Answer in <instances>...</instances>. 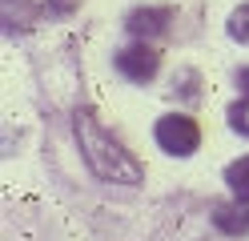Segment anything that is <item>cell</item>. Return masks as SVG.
<instances>
[{"mask_svg":"<svg viewBox=\"0 0 249 241\" xmlns=\"http://www.w3.org/2000/svg\"><path fill=\"white\" fill-rule=\"evenodd\" d=\"M76 141H81L85 165L97 173L101 181H113V185H141L145 181V165L124 149L121 137L108 133V125L92 109L76 112Z\"/></svg>","mask_w":249,"mask_h":241,"instance_id":"1","label":"cell"},{"mask_svg":"<svg viewBox=\"0 0 249 241\" xmlns=\"http://www.w3.org/2000/svg\"><path fill=\"white\" fill-rule=\"evenodd\" d=\"M157 145L165 153H173V157H189L197 153V145H201V129L193 117H185V112H169V117L157 121Z\"/></svg>","mask_w":249,"mask_h":241,"instance_id":"2","label":"cell"},{"mask_svg":"<svg viewBox=\"0 0 249 241\" xmlns=\"http://www.w3.org/2000/svg\"><path fill=\"white\" fill-rule=\"evenodd\" d=\"M157 64H161V56H157V48H149V44H129V48L117 53V69L129 76L133 85L153 80V76H157Z\"/></svg>","mask_w":249,"mask_h":241,"instance_id":"3","label":"cell"},{"mask_svg":"<svg viewBox=\"0 0 249 241\" xmlns=\"http://www.w3.org/2000/svg\"><path fill=\"white\" fill-rule=\"evenodd\" d=\"M169 20H173L169 8H133L124 16V28H129L133 37H157V32H165Z\"/></svg>","mask_w":249,"mask_h":241,"instance_id":"4","label":"cell"},{"mask_svg":"<svg viewBox=\"0 0 249 241\" xmlns=\"http://www.w3.org/2000/svg\"><path fill=\"white\" fill-rule=\"evenodd\" d=\"M241 205L245 201H237V205H213V225L221 233H229V237H241L249 229V213H245Z\"/></svg>","mask_w":249,"mask_h":241,"instance_id":"5","label":"cell"},{"mask_svg":"<svg viewBox=\"0 0 249 241\" xmlns=\"http://www.w3.org/2000/svg\"><path fill=\"white\" fill-rule=\"evenodd\" d=\"M225 185L233 189V197H237V201H249V157L233 161V165L225 169Z\"/></svg>","mask_w":249,"mask_h":241,"instance_id":"6","label":"cell"},{"mask_svg":"<svg viewBox=\"0 0 249 241\" xmlns=\"http://www.w3.org/2000/svg\"><path fill=\"white\" fill-rule=\"evenodd\" d=\"M229 37L237 40V44H249V4L233 8V16H229Z\"/></svg>","mask_w":249,"mask_h":241,"instance_id":"7","label":"cell"},{"mask_svg":"<svg viewBox=\"0 0 249 241\" xmlns=\"http://www.w3.org/2000/svg\"><path fill=\"white\" fill-rule=\"evenodd\" d=\"M229 125L237 129V133L249 137V96H245V101H233V105H229Z\"/></svg>","mask_w":249,"mask_h":241,"instance_id":"8","label":"cell"},{"mask_svg":"<svg viewBox=\"0 0 249 241\" xmlns=\"http://www.w3.org/2000/svg\"><path fill=\"white\" fill-rule=\"evenodd\" d=\"M241 89H245V96H249V69L241 73Z\"/></svg>","mask_w":249,"mask_h":241,"instance_id":"9","label":"cell"}]
</instances>
